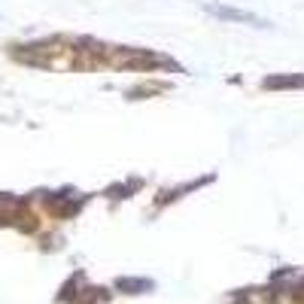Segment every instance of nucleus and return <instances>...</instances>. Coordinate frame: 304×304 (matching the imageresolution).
<instances>
[{"mask_svg": "<svg viewBox=\"0 0 304 304\" xmlns=\"http://www.w3.org/2000/svg\"><path fill=\"white\" fill-rule=\"evenodd\" d=\"M210 12L216 18H225V21H244V24H253V27H271L265 18L253 15V12H241V9H231V6H210Z\"/></svg>", "mask_w": 304, "mask_h": 304, "instance_id": "f257e3e1", "label": "nucleus"}, {"mask_svg": "<svg viewBox=\"0 0 304 304\" xmlns=\"http://www.w3.org/2000/svg\"><path fill=\"white\" fill-rule=\"evenodd\" d=\"M119 286H122V289H149L146 280H140V283H137V280H131V283H128V280H119Z\"/></svg>", "mask_w": 304, "mask_h": 304, "instance_id": "f03ea898", "label": "nucleus"}]
</instances>
